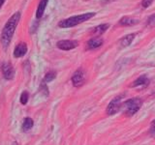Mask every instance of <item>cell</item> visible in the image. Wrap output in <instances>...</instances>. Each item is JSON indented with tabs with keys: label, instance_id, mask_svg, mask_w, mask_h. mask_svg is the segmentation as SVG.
<instances>
[{
	"label": "cell",
	"instance_id": "obj_20",
	"mask_svg": "<svg viewBox=\"0 0 155 145\" xmlns=\"http://www.w3.org/2000/svg\"><path fill=\"white\" fill-rule=\"evenodd\" d=\"M152 2H153V0H143L142 5H143V8H147L152 4Z\"/></svg>",
	"mask_w": 155,
	"mask_h": 145
},
{
	"label": "cell",
	"instance_id": "obj_9",
	"mask_svg": "<svg viewBox=\"0 0 155 145\" xmlns=\"http://www.w3.org/2000/svg\"><path fill=\"white\" fill-rule=\"evenodd\" d=\"M102 45H103V39L99 37H95V38L90 39V40L87 42L86 48L87 50H94V48L101 47Z\"/></svg>",
	"mask_w": 155,
	"mask_h": 145
},
{
	"label": "cell",
	"instance_id": "obj_8",
	"mask_svg": "<svg viewBox=\"0 0 155 145\" xmlns=\"http://www.w3.org/2000/svg\"><path fill=\"white\" fill-rule=\"evenodd\" d=\"M27 52V46L25 43H19L18 45L15 47L14 50V57L16 58H19L22 57L26 54Z\"/></svg>",
	"mask_w": 155,
	"mask_h": 145
},
{
	"label": "cell",
	"instance_id": "obj_17",
	"mask_svg": "<svg viewBox=\"0 0 155 145\" xmlns=\"http://www.w3.org/2000/svg\"><path fill=\"white\" fill-rule=\"evenodd\" d=\"M29 99V94L27 91H23L21 95V105H26Z\"/></svg>",
	"mask_w": 155,
	"mask_h": 145
},
{
	"label": "cell",
	"instance_id": "obj_1",
	"mask_svg": "<svg viewBox=\"0 0 155 145\" xmlns=\"http://www.w3.org/2000/svg\"><path fill=\"white\" fill-rule=\"evenodd\" d=\"M21 12H16L8 19V21L4 25L1 33V38H0V41H1V44L4 48H7L10 45V43H11L14 33L16 31V28L19 22V19H21Z\"/></svg>",
	"mask_w": 155,
	"mask_h": 145
},
{
	"label": "cell",
	"instance_id": "obj_11",
	"mask_svg": "<svg viewBox=\"0 0 155 145\" xmlns=\"http://www.w3.org/2000/svg\"><path fill=\"white\" fill-rule=\"evenodd\" d=\"M48 0H41L40 3L38 5V8H37V12H36V18H41L44 14V12H45L46 7L48 5Z\"/></svg>",
	"mask_w": 155,
	"mask_h": 145
},
{
	"label": "cell",
	"instance_id": "obj_19",
	"mask_svg": "<svg viewBox=\"0 0 155 145\" xmlns=\"http://www.w3.org/2000/svg\"><path fill=\"white\" fill-rule=\"evenodd\" d=\"M149 133H150V134H151L153 137H155V119L151 122V126H150Z\"/></svg>",
	"mask_w": 155,
	"mask_h": 145
},
{
	"label": "cell",
	"instance_id": "obj_13",
	"mask_svg": "<svg viewBox=\"0 0 155 145\" xmlns=\"http://www.w3.org/2000/svg\"><path fill=\"white\" fill-rule=\"evenodd\" d=\"M33 125H34L33 120L31 118H29V117H26V118H24V120H23L21 129H22L23 132H28L29 130H31V128L33 127Z\"/></svg>",
	"mask_w": 155,
	"mask_h": 145
},
{
	"label": "cell",
	"instance_id": "obj_12",
	"mask_svg": "<svg viewBox=\"0 0 155 145\" xmlns=\"http://www.w3.org/2000/svg\"><path fill=\"white\" fill-rule=\"evenodd\" d=\"M138 23V19H135L129 17H124L120 19L119 24L122 26H129V25H134V24Z\"/></svg>",
	"mask_w": 155,
	"mask_h": 145
},
{
	"label": "cell",
	"instance_id": "obj_16",
	"mask_svg": "<svg viewBox=\"0 0 155 145\" xmlns=\"http://www.w3.org/2000/svg\"><path fill=\"white\" fill-rule=\"evenodd\" d=\"M55 77H56V72L50 71V72L46 74L45 77H44V79H43V82H44V83H48V82L52 81L53 79H55Z\"/></svg>",
	"mask_w": 155,
	"mask_h": 145
},
{
	"label": "cell",
	"instance_id": "obj_6",
	"mask_svg": "<svg viewBox=\"0 0 155 145\" xmlns=\"http://www.w3.org/2000/svg\"><path fill=\"white\" fill-rule=\"evenodd\" d=\"M78 44L75 40H61L56 43V47L62 50H71L78 47Z\"/></svg>",
	"mask_w": 155,
	"mask_h": 145
},
{
	"label": "cell",
	"instance_id": "obj_2",
	"mask_svg": "<svg viewBox=\"0 0 155 145\" xmlns=\"http://www.w3.org/2000/svg\"><path fill=\"white\" fill-rule=\"evenodd\" d=\"M95 14H96L95 13H85V14H79V16L71 17L69 18L63 19V21H59V23H58V26L61 27V28L74 27V26L78 25V24L88 21L89 18H93Z\"/></svg>",
	"mask_w": 155,
	"mask_h": 145
},
{
	"label": "cell",
	"instance_id": "obj_5",
	"mask_svg": "<svg viewBox=\"0 0 155 145\" xmlns=\"http://www.w3.org/2000/svg\"><path fill=\"white\" fill-rule=\"evenodd\" d=\"M1 72H2V75H3L5 79L11 80L14 79L15 69L10 62H4L3 63V64L1 65Z\"/></svg>",
	"mask_w": 155,
	"mask_h": 145
},
{
	"label": "cell",
	"instance_id": "obj_4",
	"mask_svg": "<svg viewBox=\"0 0 155 145\" xmlns=\"http://www.w3.org/2000/svg\"><path fill=\"white\" fill-rule=\"evenodd\" d=\"M121 106H122V97L118 96L109 104L108 108H107V113L109 115H114L120 109Z\"/></svg>",
	"mask_w": 155,
	"mask_h": 145
},
{
	"label": "cell",
	"instance_id": "obj_10",
	"mask_svg": "<svg viewBox=\"0 0 155 145\" xmlns=\"http://www.w3.org/2000/svg\"><path fill=\"white\" fill-rule=\"evenodd\" d=\"M149 83V79H147V76H140L138 77L132 84L130 85V87H138V86H147Z\"/></svg>",
	"mask_w": 155,
	"mask_h": 145
},
{
	"label": "cell",
	"instance_id": "obj_14",
	"mask_svg": "<svg viewBox=\"0 0 155 145\" xmlns=\"http://www.w3.org/2000/svg\"><path fill=\"white\" fill-rule=\"evenodd\" d=\"M109 28V24H100V25L96 26L93 30H92V34H95V35H101L104 32H106L107 29Z\"/></svg>",
	"mask_w": 155,
	"mask_h": 145
},
{
	"label": "cell",
	"instance_id": "obj_15",
	"mask_svg": "<svg viewBox=\"0 0 155 145\" xmlns=\"http://www.w3.org/2000/svg\"><path fill=\"white\" fill-rule=\"evenodd\" d=\"M135 34H129V35L127 36H125L122 40L120 41V44H121V46L122 47H128L131 45V43H132V41L134 40V38H135Z\"/></svg>",
	"mask_w": 155,
	"mask_h": 145
},
{
	"label": "cell",
	"instance_id": "obj_7",
	"mask_svg": "<svg viewBox=\"0 0 155 145\" xmlns=\"http://www.w3.org/2000/svg\"><path fill=\"white\" fill-rule=\"evenodd\" d=\"M85 79H84V72L81 69L77 70L74 75L72 76V82L73 85L75 87H80L84 83Z\"/></svg>",
	"mask_w": 155,
	"mask_h": 145
},
{
	"label": "cell",
	"instance_id": "obj_18",
	"mask_svg": "<svg viewBox=\"0 0 155 145\" xmlns=\"http://www.w3.org/2000/svg\"><path fill=\"white\" fill-rule=\"evenodd\" d=\"M147 25L149 26H155V14L150 16L147 19Z\"/></svg>",
	"mask_w": 155,
	"mask_h": 145
},
{
	"label": "cell",
	"instance_id": "obj_21",
	"mask_svg": "<svg viewBox=\"0 0 155 145\" xmlns=\"http://www.w3.org/2000/svg\"><path fill=\"white\" fill-rule=\"evenodd\" d=\"M6 1V0H0V9H1V7H2V5L4 4V2Z\"/></svg>",
	"mask_w": 155,
	"mask_h": 145
},
{
	"label": "cell",
	"instance_id": "obj_3",
	"mask_svg": "<svg viewBox=\"0 0 155 145\" xmlns=\"http://www.w3.org/2000/svg\"><path fill=\"white\" fill-rule=\"evenodd\" d=\"M142 105H143V101L140 98H133L126 101L124 104H122L121 108H122L123 113L126 116H132L140 110Z\"/></svg>",
	"mask_w": 155,
	"mask_h": 145
}]
</instances>
